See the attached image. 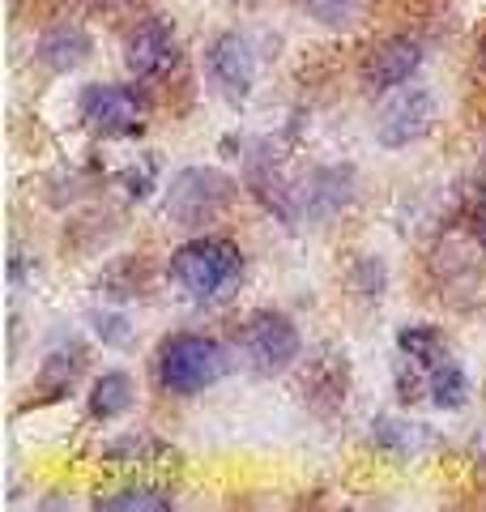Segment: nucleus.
Segmentation results:
<instances>
[{
  "label": "nucleus",
  "instance_id": "obj_1",
  "mask_svg": "<svg viewBox=\"0 0 486 512\" xmlns=\"http://www.w3.org/2000/svg\"><path fill=\"white\" fill-rule=\"evenodd\" d=\"M154 372L162 393L171 397H197L205 389L231 372V350H226L218 338H205V333H171L158 346Z\"/></svg>",
  "mask_w": 486,
  "mask_h": 512
},
{
  "label": "nucleus",
  "instance_id": "obj_2",
  "mask_svg": "<svg viewBox=\"0 0 486 512\" xmlns=\"http://www.w3.org/2000/svg\"><path fill=\"white\" fill-rule=\"evenodd\" d=\"M243 278V252L226 235H197L171 252V282L188 299L209 303Z\"/></svg>",
  "mask_w": 486,
  "mask_h": 512
},
{
  "label": "nucleus",
  "instance_id": "obj_3",
  "mask_svg": "<svg viewBox=\"0 0 486 512\" xmlns=\"http://www.w3.org/2000/svg\"><path fill=\"white\" fill-rule=\"evenodd\" d=\"M235 197H239L235 180L222 175L218 167H184V171L171 175L162 210H167V218L175 222V227L197 231V227H205V222H214V218H222L226 210H231Z\"/></svg>",
  "mask_w": 486,
  "mask_h": 512
},
{
  "label": "nucleus",
  "instance_id": "obj_4",
  "mask_svg": "<svg viewBox=\"0 0 486 512\" xmlns=\"http://www.w3.org/2000/svg\"><path fill=\"white\" fill-rule=\"evenodd\" d=\"M243 359L256 376H282L303 359V338L295 320L282 312H256L243 325Z\"/></svg>",
  "mask_w": 486,
  "mask_h": 512
},
{
  "label": "nucleus",
  "instance_id": "obj_5",
  "mask_svg": "<svg viewBox=\"0 0 486 512\" xmlns=\"http://www.w3.org/2000/svg\"><path fill=\"white\" fill-rule=\"evenodd\" d=\"M435 120H440V103H435V94L423 90V86H414V90L397 94V99L380 111L376 141L384 150H405V146H414V141L431 137Z\"/></svg>",
  "mask_w": 486,
  "mask_h": 512
},
{
  "label": "nucleus",
  "instance_id": "obj_6",
  "mask_svg": "<svg viewBox=\"0 0 486 512\" xmlns=\"http://www.w3.org/2000/svg\"><path fill=\"white\" fill-rule=\"evenodd\" d=\"M77 111L94 133L103 137H133L145 124V103L128 86H86L77 99Z\"/></svg>",
  "mask_w": 486,
  "mask_h": 512
},
{
  "label": "nucleus",
  "instance_id": "obj_7",
  "mask_svg": "<svg viewBox=\"0 0 486 512\" xmlns=\"http://www.w3.org/2000/svg\"><path fill=\"white\" fill-rule=\"evenodd\" d=\"M180 60V35L167 18H145L128 30L124 39V64L128 73L141 77V82H154V77H167Z\"/></svg>",
  "mask_w": 486,
  "mask_h": 512
},
{
  "label": "nucleus",
  "instance_id": "obj_8",
  "mask_svg": "<svg viewBox=\"0 0 486 512\" xmlns=\"http://www.w3.org/2000/svg\"><path fill=\"white\" fill-rule=\"evenodd\" d=\"M423 60H427V52H423V43H418L414 35H393V39L376 43L363 56L359 82L371 94H388V90H397V86L410 82V77L423 69Z\"/></svg>",
  "mask_w": 486,
  "mask_h": 512
},
{
  "label": "nucleus",
  "instance_id": "obj_9",
  "mask_svg": "<svg viewBox=\"0 0 486 512\" xmlns=\"http://www.w3.org/2000/svg\"><path fill=\"white\" fill-rule=\"evenodd\" d=\"M205 69H209V82H214L222 90V99H231V103H243L256 86V56H252L248 39L235 35V30H226V35H218L209 43Z\"/></svg>",
  "mask_w": 486,
  "mask_h": 512
},
{
  "label": "nucleus",
  "instance_id": "obj_10",
  "mask_svg": "<svg viewBox=\"0 0 486 512\" xmlns=\"http://www.w3.org/2000/svg\"><path fill=\"white\" fill-rule=\"evenodd\" d=\"M90 52H94V39H90V30L77 22H60L52 30H43L35 43V60L47 73H73L90 60Z\"/></svg>",
  "mask_w": 486,
  "mask_h": 512
},
{
  "label": "nucleus",
  "instance_id": "obj_11",
  "mask_svg": "<svg viewBox=\"0 0 486 512\" xmlns=\"http://www.w3.org/2000/svg\"><path fill=\"white\" fill-rule=\"evenodd\" d=\"M346 201H350V171H337V167L307 175L303 188H299V210L307 218H329V214L342 210Z\"/></svg>",
  "mask_w": 486,
  "mask_h": 512
},
{
  "label": "nucleus",
  "instance_id": "obj_12",
  "mask_svg": "<svg viewBox=\"0 0 486 512\" xmlns=\"http://www.w3.org/2000/svg\"><path fill=\"white\" fill-rule=\"evenodd\" d=\"M133 410V380L128 372H103L90 389V419L111 423V419H124Z\"/></svg>",
  "mask_w": 486,
  "mask_h": 512
},
{
  "label": "nucleus",
  "instance_id": "obj_13",
  "mask_svg": "<svg viewBox=\"0 0 486 512\" xmlns=\"http://www.w3.org/2000/svg\"><path fill=\"white\" fill-rule=\"evenodd\" d=\"M81 367H86V350L73 346V350H56V355H47L43 367H39V402H56L73 389V380L81 376Z\"/></svg>",
  "mask_w": 486,
  "mask_h": 512
},
{
  "label": "nucleus",
  "instance_id": "obj_14",
  "mask_svg": "<svg viewBox=\"0 0 486 512\" xmlns=\"http://www.w3.org/2000/svg\"><path fill=\"white\" fill-rule=\"evenodd\" d=\"M397 350H401L405 359H414L418 367H427V372H435V367H444L452 359L444 333L431 329V325H405L397 333Z\"/></svg>",
  "mask_w": 486,
  "mask_h": 512
},
{
  "label": "nucleus",
  "instance_id": "obj_15",
  "mask_svg": "<svg viewBox=\"0 0 486 512\" xmlns=\"http://www.w3.org/2000/svg\"><path fill=\"white\" fill-rule=\"evenodd\" d=\"M431 406H440V410H461L469 402V376L461 372L457 363H444V367H435L431 372Z\"/></svg>",
  "mask_w": 486,
  "mask_h": 512
},
{
  "label": "nucleus",
  "instance_id": "obj_16",
  "mask_svg": "<svg viewBox=\"0 0 486 512\" xmlns=\"http://www.w3.org/2000/svg\"><path fill=\"white\" fill-rule=\"evenodd\" d=\"M99 508H107V512H167V508H175V495L158 491V487H128V491H116V495H107V500H99Z\"/></svg>",
  "mask_w": 486,
  "mask_h": 512
},
{
  "label": "nucleus",
  "instance_id": "obj_17",
  "mask_svg": "<svg viewBox=\"0 0 486 512\" xmlns=\"http://www.w3.org/2000/svg\"><path fill=\"white\" fill-rule=\"evenodd\" d=\"M376 440L388 448V453H401V457H410V453H418V448L431 444V436L418 423H397V419H380Z\"/></svg>",
  "mask_w": 486,
  "mask_h": 512
},
{
  "label": "nucleus",
  "instance_id": "obj_18",
  "mask_svg": "<svg viewBox=\"0 0 486 512\" xmlns=\"http://www.w3.org/2000/svg\"><path fill=\"white\" fill-rule=\"evenodd\" d=\"M303 9L312 13L320 26H333V30H346L363 18L367 0H303Z\"/></svg>",
  "mask_w": 486,
  "mask_h": 512
},
{
  "label": "nucleus",
  "instance_id": "obj_19",
  "mask_svg": "<svg viewBox=\"0 0 486 512\" xmlns=\"http://www.w3.org/2000/svg\"><path fill=\"white\" fill-rule=\"evenodd\" d=\"M469 235H474V244L486 252V192L469 205Z\"/></svg>",
  "mask_w": 486,
  "mask_h": 512
},
{
  "label": "nucleus",
  "instance_id": "obj_20",
  "mask_svg": "<svg viewBox=\"0 0 486 512\" xmlns=\"http://www.w3.org/2000/svg\"><path fill=\"white\" fill-rule=\"evenodd\" d=\"M120 325H124L120 316H107V320L99 316V338H107V342H124V338H128V329H120Z\"/></svg>",
  "mask_w": 486,
  "mask_h": 512
},
{
  "label": "nucleus",
  "instance_id": "obj_21",
  "mask_svg": "<svg viewBox=\"0 0 486 512\" xmlns=\"http://www.w3.org/2000/svg\"><path fill=\"white\" fill-rule=\"evenodd\" d=\"M474 448H478V457L486 461V427H482V431H478V436H474Z\"/></svg>",
  "mask_w": 486,
  "mask_h": 512
},
{
  "label": "nucleus",
  "instance_id": "obj_22",
  "mask_svg": "<svg viewBox=\"0 0 486 512\" xmlns=\"http://www.w3.org/2000/svg\"><path fill=\"white\" fill-rule=\"evenodd\" d=\"M478 60H482V77H486V39H482V47H478Z\"/></svg>",
  "mask_w": 486,
  "mask_h": 512
}]
</instances>
